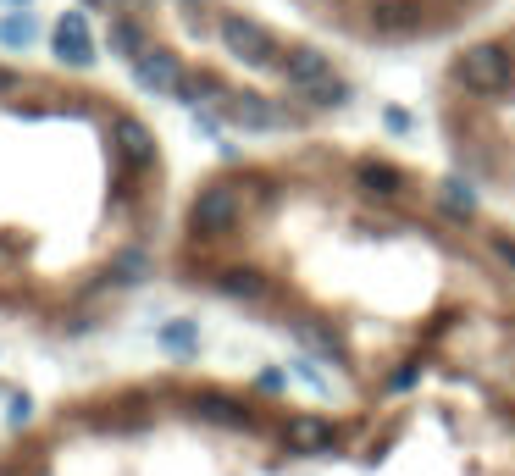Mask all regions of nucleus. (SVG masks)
<instances>
[{"label":"nucleus","mask_w":515,"mask_h":476,"mask_svg":"<svg viewBox=\"0 0 515 476\" xmlns=\"http://www.w3.org/2000/svg\"><path fill=\"white\" fill-rule=\"evenodd\" d=\"M455 84L471 100H499L515 89V56L504 50V39H477L455 56Z\"/></svg>","instance_id":"1"},{"label":"nucleus","mask_w":515,"mask_h":476,"mask_svg":"<svg viewBox=\"0 0 515 476\" xmlns=\"http://www.w3.org/2000/svg\"><path fill=\"white\" fill-rule=\"evenodd\" d=\"M277 72L288 78V89H294L305 106L333 111V106H344V100H349V84L338 78L333 61H327L316 45H288V50H283V61H277Z\"/></svg>","instance_id":"2"},{"label":"nucleus","mask_w":515,"mask_h":476,"mask_svg":"<svg viewBox=\"0 0 515 476\" xmlns=\"http://www.w3.org/2000/svg\"><path fill=\"white\" fill-rule=\"evenodd\" d=\"M244 222V194L239 183H205L189 205V238L211 244V238H228Z\"/></svg>","instance_id":"3"},{"label":"nucleus","mask_w":515,"mask_h":476,"mask_svg":"<svg viewBox=\"0 0 515 476\" xmlns=\"http://www.w3.org/2000/svg\"><path fill=\"white\" fill-rule=\"evenodd\" d=\"M216 39H222L228 56L244 61V67H277V61H283V45H277V39L266 34L255 17H244V12H222V17H216Z\"/></svg>","instance_id":"4"},{"label":"nucleus","mask_w":515,"mask_h":476,"mask_svg":"<svg viewBox=\"0 0 515 476\" xmlns=\"http://www.w3.org/2000/svg\"><path fill=\"white\" fill-rule=\"evenodd\" d=\"M50 56H56L61 67H72V72L95 67V34H89V12H84V6H72V12L56 17V28H50Z\"/></svg>","instance_id":"5"},{"label":"nucleus","mask_w":515,"mask_h":476,"mask_svg":"<svg viewBox=\"0 0 515 476\" xmlns=\"http://www.w3.org/2000/svg\"><path fill=\"white\" fill-rule=\"evenodd\" d=\"M128 72H133V84H139L144 95H178V84L189 78L183 56H178V50H167V45H144L139 56L128 61Z\"/></svg>","instance_id":"6"},{"label":"nucleus","mask_w":515,"mask_h":476,"mask_svg":"<svg viewBox=\"0 0 515 476\" xmlns=\"http://www.w3.org/2000/svg\"><path fill=\"white\" fill-rule=\"evenodd\" d=\"M216 117L222 122H233L239 133H272V128H283V111L272 106L266 95H255V89H228V95L216 100Z\"/></svg>","instance_id":"7"},{"label":"nucleus","mask_w":515,"mask_h":476,"mask_svg":"<svg viewBox=\"0 0 515 476\" xmlns=\"http://www.w3.org/2000/svg\"><path fill=\"white\" fill-rule=\"evenodd\" d=\"M211 288H216L222 299H239V305H266V299H277V283L266 277V266H250V261L216 266V272H211Z\"/></svg>","instance_id":"8"},{"label":"nucleus","mask_w":515,"mask_h":476,"mask_svg":"<svg viewBox=\"0 0 515 476\" xmlns=\"http://www.w3.org/2000/svg\"><path fill=\"white\" fill-rule=\"evenodd\" d=\"M189 416L211 421V427H228V432H261V416L244 399H233V393H194Z\"/></svg>","instance_id":"9"},{"label":"nucleus","mask_w":515,"mask_h":476,"mask_svg":"<svg viewBox=\"0 0 515 476\" xmlns=\"http://www.w3.org/2000/svg\"><path fill=\"white\" fill-rule=\"evenodd\" d=\"M111 150H117L122 167H133V172L156 167V133L144 128L139 117H117V122H111Z\"/></svg>","instance_id":"10"},{"label":"nucleus","mask_w":515,"mask_h":476,"mask_svg":"<svg viewBox=\"0 0 515 476\" xmlns=\"http://www.w3.org/2000/svg\"><path fill=\"white\" fill-rule=\"evenodd\" d=\"M416 23H421V0H372L366 6V28L377 39H405L416 34Z\"/></svg>","instance_id":"11"},{"label":"nucleus","mask_w":515,"mask_h":476,"mask_svg":"<svg viewBox=\"0 0 515 476\" xmlns=\"http://www.w3.org/2000/svg\"><path fill=\"white\" fill-rule=\"evenodd\" d=\"M283 443L294 454H322V449H333V443H338V427L327 416H294L283 427Z\"/></svg>","instance_id":"12"},{"label":"nucleus","mask_w":515,"mask_h":476,"mask_svg":"<svg viewBox=\"0 0 515 476\" xmlns=\"http://www.w3.org/2000/svg\"><path fill=\"white\" fill-rule=\"evenodd\" d=\"M355 183L366 194H383V200L405 194V172H399L394 161H377V155H360V161H355Z\"/></svg>","instance_id":"13"},{"label":"nucleus","mask_w":515,"mask_h":476,"mask_svg":"<svg viewBox=\"0 0 515 476\" xmlns=\"http://www.w3.org/2000/svg\"><path fill=\"white\" fill-rule=\"evenodd\" d=\"M288 333L300 338V344L311 349L316 360H344V344H338V333H333V327H322V322H311V316H294V322H288Z\"/></svg>","instance_id":"14"},{"label":"nucleus","mask_w":515,"mask_h":476,"mask_svg":"<svg viewBox=\"0 0 515 476\" xmlns=\"http://www.w3.org/2000/svg\"><path fill=\"white\" fill-rule=\"evenodd\" d=\"M156 338H161V355H172V360H194V355H200V327H194L189 316H183V322H167Z\"/></svg>","instance_id":"15"},{"label":"nucleus","mask_w":515,"mask_h":476,"mask_svg":"<svg viewBox=\"0 0 515 476\" xmlns=\"http://www.w3.org/2000/svg\"><path fill=\"white\" fill-rule=\"evenodd\" d=\"M106 39H111V50H117V56H122V61H133V56H139V50H144V45H150V39H144V28H139V23H133V17H128V12H117V17H111V28H106Z\"/></svg>","instance_id":"16"},{"label":"nucleus","mask_w":515,"mask_h":476,"mask_svg":"<svg viewBox=\"0 0 515 476\" xmlns=\"http://www.w3.org/2000/svg\"><path fill=\"white\" fill-rule=\"evenodd\" d=\"M222 95H228V84H222L216 72H189L172 100H183V106H205V100H222Z\"/></svg>","instance_id":"17"},{"label":"nucleus","mask_w":515,"mask_h":476,"mask_svg":"<svg viewBox=\"0 0 515 476\" xmlns=\"http://www.w3.org/2000/svg\"><path fill=\"white\" fill-rule=\"evenodd\" d=\"M34 39H39V23L28 17V6H23V12H12V17H0V45H6V50H28Z\"/></svg>","instance_id":"18"},{"label":"nucleus","mask_w":515,"mask_h":476,"mask_svg":"<svg viewBox=\"0 0 515 476\" xmlns=\"http://www.w3.org/2000/svg\"><path fill=\"white\" fill-rule=\"evenodd\" d=\"M144 277H150V261H144V250H128V255H117V261H111L106 283H111V288H128V283H144Z\"/></svg>","instance_id":"19"},{"label":"nucleus","mask_w":515,"mask_h":476,"mask_svg":"<svg viewBox=\"0 0 515 476\" xmlns=\"http://www.w3.org/2000/svg\"><path fill=\"white\" fill-rule=\"evenodd\" d=\"M444 211L455 216V222H466V216L477 211V194H471L460 178H449V183H444Z\"/></svg>","instance_id":"20"},{"label":"nucleus","mask_w":515,"mask_h":476,"mask_svg":"<svg viewBox=\"0 0 515 476\" xmlns=\"http://www.w3.org/2000/svg\"><path fill=\"white\" fill-rule=\"evenodd\" d=\"M488 250H493V261H499V266H510V272H515V233H493Z\"/></svg>","instance_id":"21"},{"label":"nucleus","mask_w":515,"mask_h":476,"mask_svg":"<svg viewBox=\"0 0 515 476\" xmlns=\"http://www.w3.org/2000/svg\"><path fill=\"white\" fill-rule=\"evenodd\" d=\"M28 416H34V405H28V393H12V427H23Z\"/></svg>","instance_id":"22"},{"label":"nucleus","mask_w":515,"mask_h":476,"mask_svg":"<svg viewBox=\"0 0 515 476\" xmlns=\"http://www.w3.org/2000/svg\"><path fill=\"white\" fill-rule=\"evenodd\" d=\"M383 122H388V128H394V133H405V128H410V111L388 106V111H383Z\"/></svg>","instance_id":"23"},{"label":"nucleus","mask_w":515,"mask_h":476,"mask_svg":"<svg viewBox=\"0 0 515 476\" xmlns=\"http://www.w3.org/2000/svg\"><path fill=\"white\" fill-rule=\"evenodd\" d=\"M6 89H17V72L12 67H0V95H6Z\"/></svg>","instance_id":"24"},{"label":"nucleus","mask_w":515,"mask_h":476,"mask_svg":"<svg viewBox=\"0 0 515 476\" xmlns=\"http://www.w3.org/2000/svg\"><path fill=\"white\" fill-rule=\"evenodd\" d=\"M6 6H12V12H23V6H34V0H6Z\"/></svg>","instance_id":"25"},{"label":"nucleus","mask_w":515,"mask_h":476,"mask_svg":"<svg viewBox=\"0 0 515 476\" xmlns=\"http://www.w3.org/2000/svg\"><path fill=\"white\" fill-rule=\"evenodd\" d=\"M183 6H205V0H183Z\"/></svg>","instance_id":"26"}]
</instances>
